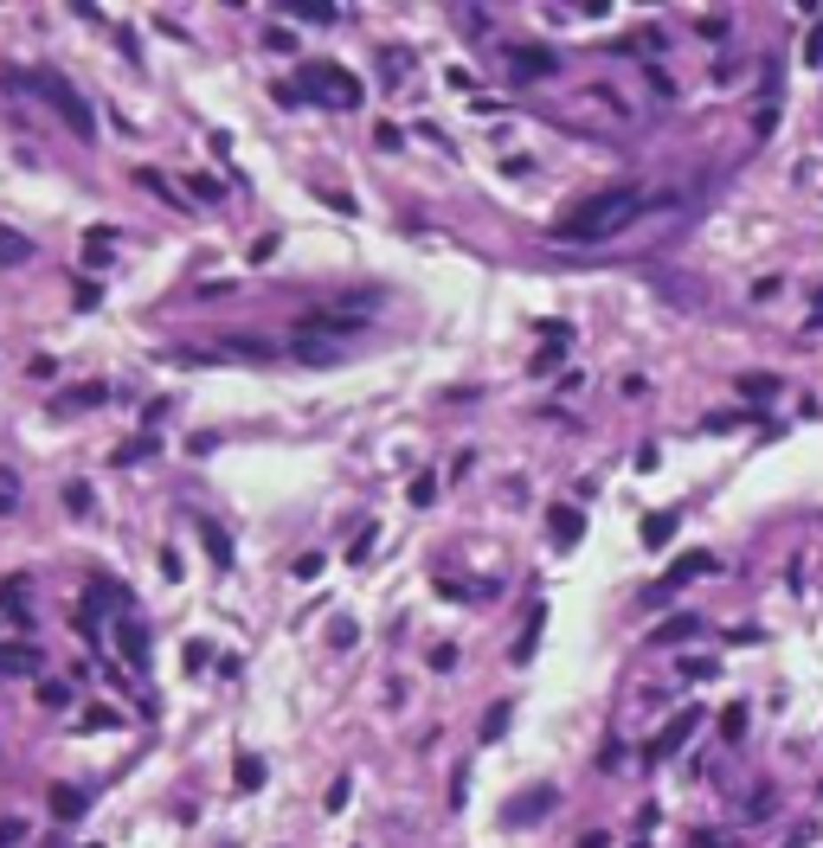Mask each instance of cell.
Masks as SVG:
<instances>
[{"label": "cell", "mask_w": 823, "mask_h": 848, "mask_svg": "<svg viewBox=\"0 0 823 848\" xmlns=\"http://www.w3.org/2000/svg\"><path fill=\"white\" fill-rule=\"evenodd\" d=\"M508 71L521 77V84H534V77H554L560 59H554L547 45H515V52H508Z\"/></svg>", "instance_id": "obj_8"}, {"label": "cell", "mask_w": 823, "mask_h": 848, "mask_svg": "<svg viewBox=\"0 0 823 848\" xmlns=\"http://www.w3.org/2000/svg\"><path fill=\"white\" fill-rule=\"evenodd\" d=\"M296 361H309V367H341V347H335V341H296Z\"/></svg>", "instance_id": "obj_17"}, {"label": "cell", "mask_w": 823, "mask_h": 848, "mask_svg": "<svg viewBox=\"0 0 823 848\" xmlns=\"http://www.w3.org/2000/svg\"><path fill=\"white\" fill-rule=\"evenodd\" d=\"M65 508L71 514H91L97 502H91V482H65Z\"/></svg>", "instance_id": "obj_26"}, {"label": "cell", "mask_w": 823, "mask_h": 848, "mask_svg": "<svg viewBox=\"0 0 823 848\" xmlns=\"http://www.w3.org/2000/svg\"><path fill=\"white\" fill-rule=\"evenodd\" d=\"M354 637H361V630H354L348 617H341V623H328V643H335V649H354Z\"/></svg>", "instance_id": "obj_34"}, {"label": "cell", "mask_w": 823, "mask_h": 848, "mask_svg": "<svg viewBox=\"0 0 823 848\" xmlns=\"http://www.w3.org/2000/svg\"><path fill=\"white\" fill-rule=\"evenodd\" d=\"M109 637H116L123 662H129L135 675H142V669L155 662V655H148V623H142V617H116V623H109Z\"/></svg>", "instance_id": "obj_5"}, {"label": "cell", "mask_w": 823, "mask_h": 848, "mask_svg": "<svg viewBox=\"0 0 823 848\" xmlns=\"http://www.w3.org/2000/svg\"><path fill=\"white\" fill-rule=\"evenodd\" d=\"M689 637H701V617H695V611H675L669 623H656V630H650L656 649H675V643H689Z\"/></svg>", "instance_id": "obj_10"}, {"label": "cell", "mask_w": 823, "mask_h": 848, "mask_svg": "<svg viewBox=\"0 0 823 848\" xmlns=\"http://www.w3.org/2000/svg\"><path fill=\"white\" fill-rule=\"evenodd\" d=\"M811 842H817V823H798V829L785 836V848H811Z\"/></svg>", "instance_id": "obj_39"}, {"label": "cell", "mask_w": 823, "mask_h": 848, "mask_svg": "<svg viewBox=\"0 0 823 848\" xmlns=\"http://www.w3.org/2000/svg\"><path fill=\"white\" fill-rule=\"evenodd\" d=\"M586 534V514L579 508H554V546H572Z\"/></svg>", "instance_id": "obj_16"}, {"label": "cell", "mask_w": 823, "mask_h": 848, "mask_svg": "<svg viewBox=\"0 0 823 848\" xmlns=\"http://www.w3.org/2000/svg\"><path fill=\"white\" fill-rule=\"evenodd\" d=\"M194 534H200V546H206V559H212V566H232V534L219 527L212 514H200V521H194Z\"/></svg>", "instance_id": "obj_11"}, {"label": "cell", "mask_w": 823, "mask_h": 848, "mask_svg": "<svg viewBox=\"0 0 823 848\" xmlns=\"http://www.w3.org/2000/svg\"><path fill=\"white\" fill-rule=\"evenodd\" d=\"M187 200H206V206H219V200H226V186H219L212 174H194V180H187Z\"/></svg>", "instance_id": "obj_20"}, {"label": "cell", "mask_w": 823, "mask_h": 848, "mask_svg": "<svg viewBox=\"0 0 823 848\" xmlns=\"http://www.w3.org/2000/svg\"><path fill=\"white\" fill-rule=\"evenodd\" d=\"M39 701L45 707H71V681H39Z\"/></svg>", "instance_id": "obj_29"}, {"label": "cell", "mask_w": 823, "mask_h": 848, "mask_svg": "<svg viewBox=\"0 0 823 848\" xmlns=\"http://www.w3.org/2000/svg\"><path fill=\"white\" fill-rule=\"evenodd\" d=\"M296 91H303L309 103H322V109H361V77H354V71H341L335 59H309L303 65V84H296Z\"/></svg>", "instance_id": "obj_2"}, {"label": "cell", "mask_w": 823, "mask_h": 848, "mask_svg": "<svg viewBox=\"0 0 823 848\" xmlns=\"http://www.w3.org/2000/svg\"><path fill=\"white\" fill-rule=\"evenodd\" d=\"M270 97H277L284 109H303V91H296V84H277V91H270Z\"/></svg>", "instance_id": "obj_41"}, {"label": "cell", "mask_w": 823, "mask_h": 848, "mask_svg": "<svg viewBox=\"0 0 823 848\" xmlns=\"http://www.w3.org/2000/svg\"><path fill=\"white\" fill-rule=\"evenodd\" d=\"M701 572H715V559H707V553H682L669 572H663V579H656L650 585V598H669L675 585H689V579H701Z\"/></svg>", "instance_id": "obj_9"}, {"label": "cell", "mask_w": 823, "mask_h": 848, "mask_svg": "<svg viewBox=\"0 0 823 848\" xmlns=\"http://www.w3.org/2000/svg\"><path fill=\"white\" fill-rule=\"evenodd\" d=\"M84 810H91V797L77 784H52V816H59V823H77Z\"/></svg>", "instance_id": "obj_12"}, {"label": "cell", "mask_w": 823, "mask_h": 848, "mask_svg": "<svg viewBox=\"0 0 823 848\" xmlns=\"http://www.w3.org/2000/svg\"><path fill=\"white\" fill-rule=\"evenodd\" d=\"M316 194H322V200H328V206H335V212H361V206H354V200H348V194H335V186H316Z\"/></svg>", "instance_id": "obj_40"}, {"label": "cell", "mask_w": 823, "mask_h": 848, "mask_svg": "<svg viewBox=\"0 0 823 848\" xmlns=\"http://www.w3.org/2000/svg\"><path fill=\"white\" fill-rule=\"evenodd\" d=\"M540 623H547V611H534V617H528V630H521V643H515V662H528V655H534V643H540Z\"/></svg>", "instance_id": "obj_24"}, {"label": "cell", "mask_w": 823, "mask_h": 848, "mask_svg": "<svg viewBox=\"0 0 823 848\" xmlns=\"http://www.w3.org/2000/svg\"><path fill=\"white\" fill-rule=\"evenodd\" d=\"M695 726H701V714H695V707H689V714H675V720H669V726H663V733H656V740H650V752H643V758H650V765L675 758L682 746H689V733H695Z\"/></svg>", "instance_id": "obj_6"}, {"label": "cell", "mask_w": 823, "mask_h": 848, "mask_svg": "<svg viewBox=\"0 0 823 848\" xmlns=\"http://www.w3.org/2000/svg\"><path fill=\"white\" fill-rule=\"evenodd\" d=\"M361 321H367V309H309L303 315V341L309 335H354Z\"/></svg>", "instance_id": "obj_7"}, {"label": "cell", "mask_w": 823, "mask_h": 848, "mask_svg": "<svg viewBox=\"0 0 823 848\" xmlns=\"http://www.w3.org/2000/svg\"><path fill=\"white\" fill-rule=\"evenodd\" d=\"M380 77H387V84H399V77H405V52H399V45H387V59H380Z\"/></svg>", "instance_id": "obj_30"}, {"label": "cell", "mask_w": 823, "mask_h": 848, "mask_svg": "<svg viewBox=\"0 0 823 848\" xmlns=\"http://www.w3.org/2000/svg\"><path fill=\"white\" fill-rule=\"evenodd\" d=\"M739 392H747V399H772L779 379H772V373H753V379H739Z\"/></svg>", "instance_id": "obj_27"}, {"label": "cell", "mask_w": 823, "mask_h": 848, "mask_svg": "<svg viewBox=\"0 0 823 848\" xmlns=\"http://www.w3.org/2000/svg\"><path fill=\"white\" fill-rule=\"evenodd\" d=\"M675 534V514H650V521H643V546H663Z\"/></svg>", "instance_id": "obj_23"}, {"label": "cell", "mask_w": 823, "mask_h": 848, "mask_svg": "<svg viewBox=\"0 0 823 848\" xmlns=\"http://www.w3.org/2000/svg\"><path fill=\"white\" fill-rule=\"evenodd\" d=\"M13 508H20V476L0 470V514H13Z\"/></svg>", "instance_id": "obj_32"}, {"label": "cell", "mask_w": 823, "mask_h": 848, "mask_svg": "<svg viewBox=\"0 0 823 848\" xmlns=\"http://www.w3.org/2000/svg\"><path fill=\"white\" fill-rule=\"evenodd\" d=\"M26 258H33V238L13 232V226H0V264H26Z\"/></svg>", "instance_id": "obj_18"}, {"label": "cell", "mask_w": 823, "mask_h": 848, "mask_svg": "<svg viewBox=\"0 0 823 848\" xmlns=\"http://www.w3.org/2000/svg\"><path fill=\"white\" fill-rule=\"evenodd\" d=\"M373 540H380V527H361V534H354V546H348V566H361V559L373 553Z\"/></svg>", "instance_id": "obj_28"}, {"label": "cell", "mask_w": 823, "mask_h": 848, "mask_svg": "<svg viewBox=\"0 0 823 848\" xmlns=\"http://www.w3.org/2000/svg\"><path fill=\"white\" fill-rule=\"evenodd\" d=\"M431 495H437V476H412V502H419V508H425Z\"/></svg>", "instance_id": "obj_35"}, {"label": "cell", "mask_w": 823, "mask_h": 848, "mask_svg": "<svg viewBox=\"0 0 823 848\" xmlns=\"http://www.w3.org/2000/svg\"><path fill=\"white\" fill-rule=\"evenodd\" d=\"M637 212H643V194H637V186H611V194H592L586 206H572L560 226H554V238H566V244H598V238L624 232Z\"/></svg>", "instance_id": "obj_1"}, {"label": "cell", "mask_w": 823, "mask_h": 848, "mask_svg": "<svg viewBox=\"0 0 823 848\" xmlns=\"http://www.w3.org/2000/svg\"><path fill=\"white\" fill-rule=\"evenodd\" d=\"M721 733H727V740H739V733H747V707H727V714H721Z\"/></svg>", "instance_id": "obj_33"}, {"label": "cell", "mask_w": 823, "mask_h": 848, "mask_svg": "<svg viewBox=\"0 0 823 848\" xmlns=\"http://www.w3.org/2000/svg\"><path fill=\"white\" fill-rule=\"evenodd\" d=\"M103 399H109V386H103V379H91V386L59 392V399H52V412H84V405H103Z\"/></svg>", "instance_id": "obj_13"}, {"label": "cell", "mask_w": 823, "mask_h": 848, "mask_svg": "<svg viewBox=\"0 0 823 848\" xmlns=\"http://www.w3.org/2000/svg\"><path fill=\"white\" fill-rule=\"evenodd\" d=\"M33 669H39L33 643H0V675H33Z\"/></svg>", "instance_id": "obj_14"}, {"label": "cell", "mask_w": 823, "mask_h": 848, "mask_svg": "<svg viewBox=\"0 0 823 848\" xmlns=\"http://www.w3.org/2000/svg\"><path fill=\"white\" fill-rule=\"evenodd\" d=\"M84 726H123V714H116V707H91Z\"/></svg>", "instance_id": "obj_37"}, {"label": "cell", "mask_w": 823, "mask_h": 848, "mask_svg": "<svg viewBox=\"0 0 823 848\" xmlns=\"http://www.w3.org/2000/svg\"><path fill=\"white\" fill-rule=\"evenodd\" d=\"M258 784H264V758L238 752V790H258Z\"/></svg>", "instance_id": "obj_22"}, {"label": "cell", "mask_w": 823, "mask_h": 848, "mask_svg": "<svg viewBox=\"0 0 823 848\" xmlns=\"http://www.w3.org/2000/svg\"><path fill=\"white\" fill-rule=\"evenodd\" d=\"M13 842H26V823H20V816H7V823H0V848H13Z\"/></svg>", "instance_id": "obj_38"}, {"label": "cell", "mask_w": 823, "mask_h": 848, "mask_svg": "<svg viewBox=\"0 0 823 848\" xmlns=\"http://www.w3.org/2000/svg\"><path fill=\"white\" fill-rule=\"evenodd\" d=\"M508 720H515V707H508V701H496V707L483 714V740H502V733H508Z\"/></svg>", "instance_id": "obj_19"}, {"label": "cell", "mask_w": 823, "mask_h": 848, "mask_svg": "<svg viewBox=\"0 0 823 848\" xmlns=\"http://www.w3.org/2000/svg\"><path fill=\"white\" fill-rule=\"evenodd\" d=\"M348 797H354V784H348V778L328 784V810H348Z\"/></svg>", "instance_id": "obj_36"}, {"label": "cell", "mask_w": 823, "mask_h": 848, "mask_svg": "<svg viewBox=\"0 0 823 848\" xmlns=\"http://www.w3.org/2000/svg\"><path fill=\"white\" fill-rule=\"evenodd\" d=\"M135 180H142V186H148V194H155V200H168V206H180V212H194V206H187V200H180V186H174V180H161L155 168H135Z\"/></svg>", "instance_id": "obj_15"}, {"label": "cell", "mask_w": 823, "mask_h": 848, "mask_svg": "<svg viewBox=\"0 0 823 848\" xmlns=\"http://www.w3.org/2000/svg\"><path fill=\"white\" fill-rule=\"evenodd\" d=\"M554 804H560V790H554V784H528V790H515V797H508L502 823H508V829H534Z\"/></svg>", "instance_id": "obj_4"}, {"label": "cell", "mask_w": 823, "mask_h": 848, "mask_svg": "<svg viewBox=\"0 0 823 848\" xmlns=\"http://www.w3.org/2000/svg\"><path fill=\"white\" fill-rule=\"evenodd\" d=\"M33 97H45L52 109H59V116H65V129L77 135V142H91V135H97L91 103L71 91V77H65V71H52V65H45V71H33Z\"/></svg>", "instance_id": "obj_3"}, {"label": "cell", "mask_w": 823, "mask_h": 848, "mask_svg": "<svg viewBox=\"0 0 823 848\" xmlns=\"http://www.w3.org/2000/svg\"><path fill=\"white\" fill-rule=\"evenodd\" d=\"M142 456H161V444H155V437H129V444L116 450V463H142Z\"/></svg>", "instance_id": "obj_25"}, {"label": "cell", "mask_w": 823, "mask_h": 848, "mask_svg": "<svg viewBox=\"0 0 823 848\" xmlns=\"http://www.w3.org/2000/svg\"><path fill=\"white\" fill-rule=\"evenodd\" d=\"M284 13H296V20H335V7H322V0H284Z\"/></svg>", "instance_id": "obj_21"}, {"label": "cell", "mask_w": 823, "mask_h": 848, "mask_svg": "<svg viewBox=\"0 0 823 848\" xmlns=\"http://www.w3.org/2000/svg\"><path fill=\"white\" fill-rule=\"evenodd\" d=\"M226 347H232V353H244V361H270V341H244V335H232Z\"/></svg>", "instance_id": "obj_31"}]
</instances>
